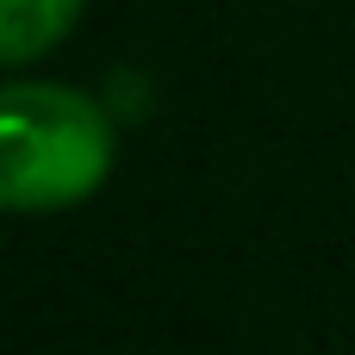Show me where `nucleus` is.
Here are the masks:
<instances>
[{"label":"nucleus","mask_w":355,"mask_h":355,"mask_svg":"<svg viewBox=\"0 0 355 355\" xmlns=\"http://www.w3.org/2000/svg\"><path fill=\"white\" fill-rule=\"evenodd\" d=\"M112 175V119L94 94L62 81L0 87V200L6 212L81 206Z\"/></svg>","instance_id":"f257e3e1"},{"label":"nucleus","mask_w":355,"mask_h":355,"mask_svg":"<svg viewBox=\"0 0 355 355\" xmlns=\"http://www.w3.org/2000/svg\"><path fill=\"white\" fill-rule=\"evenodd\" d=\"M81 19V0H0V56L31 62L50 44H62Z\"/></svg>","instance_id":"f03ea898"}]
</instances>
